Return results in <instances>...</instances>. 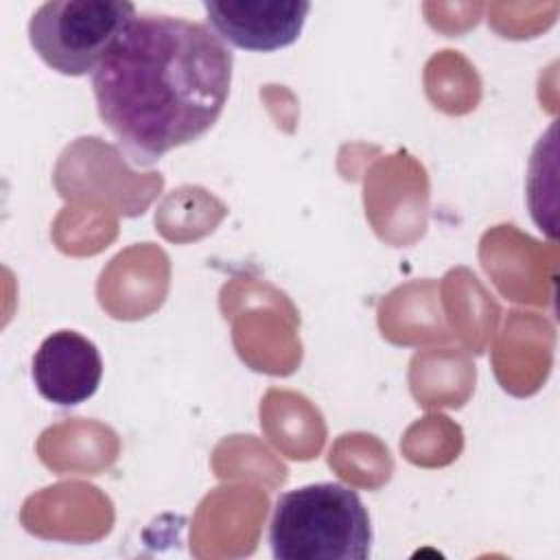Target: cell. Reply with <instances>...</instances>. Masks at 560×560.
<instances>
[{
    "label": "cell",
    "instance_id": "1",
    "mask_svg": "<svg viewBox=\"0 0 560 560\" xmlns=\"http://www.w3.org/2000/svg\"><path fill=\"white\" fill-rule=\"evenodd\" d=\"M232 52L206 24L166 13H136L92 72L103 125L138 166L206 136L219 120Z\"/></svg>",
    "mask_w": 560,
    "mask_h": 560
},
{
    "label": "cell",
    "instance_id": "2",
    "mask_svg": "<svg viewBox=\"0 0 560 560\" xmlns=\"http://www.w3.org/2000/svg\"><path fill=\"white\" fill-rule=\"evenodd\" d=\"M269 545L276 560H365L372 551L370 512L343 483L300 486L278 497Z\"/></svg>",
    "mask_w": 560,
    "mask_h": 560
},
{
    "label": "cell",
    "instance_id": "3",
    "mask_svg": "<svg viewBox=\"0 0 560 560\" xmlns=\"http://www.w3.org/2000/svg\"><path fill=\"white\" fill-rule=\"evenodd\" d=\"M136 4L127 0H50L28 20V42L59 74L94 72L129 22Z\"/></svg>",
    "mask_w": 560,
    "mask_h": 560
},
{
    "label": "cell",
    "instance_id": "4",
    "mask_svg": "<svg viewBox=\"0 0 560 560\" xmlns=\"http://www.w3.org/2000/svg\"><path fill=\"white\" fill-rule=\"evenodd\" d=\"M210 28L230 46L273 52L298 42L311 11L306 0L203 2Z\"/></svg>",
    "mask_w": 560,
    "mask_h": 560
},
{
    "label": "cell",
    "instance_id": "5",
    "mask_svg": "<svg viewBox=\"0 0 560 560\" xmlns=\"http://www.w3.org/2000/svg\"><path fill=\"white\" fill-rule=\"evenodd\" d=\"M31 376L39 396L59 407L92 398L103 378V359L94 341L77 330H57L37 348Z\"/></svg>",
    "mask_w": 560,
    "mask_h": 560
}]
</instances>
